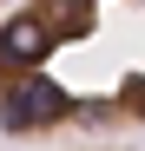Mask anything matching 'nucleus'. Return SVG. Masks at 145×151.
<instances>
[{
    "instance_id": "f257e3e1",
    "label": "nucleus",
    "mask_w": 145,
    "mask_h": 151,
    "mask_svg": "<svg viewBox=\"0 0 145 151\" xmlns=\"http://www.w3.org/2000/svg\"><path fill=\"white\" fill-rule=\"evenodd\" d=\"M145 125V0H13L0 13V132Z\"/></svg>"
},
{
    "instance_id": "f03ea898",
    "label": "nucleus",
    "mask_w": 145,
    "mask_h": 151,
    "mask_svg": "<svg viewBox=\"0 0 145 151\" xmlns=\"http://www.w3.org/2000/svg\"><path fill=\"white\" fill-rule=\"evenodd\" d=\"M86 151H106V145H86Z\"/></svg>"
},
{
    "instance_id": "7ed1b4c3",
    "label": "nucleus",
    "mask_w": 145,
    "mask_h": 151,
    "mask_svg": "<svg viewBox=\"0 0 145 151\" xmlns=\"http://www.w3.org/2000/svg\"><path fill=\"white\" fill-rule=\"evenodd\" d=\"M0 13H7V0H0Z\"/></svg>"
}]
</instances>
